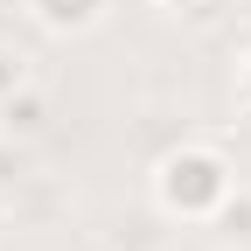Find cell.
I'll return each instance as SVG.
<instances>
[{
    "label": "cell",
    "instance_id": "3",
    "mask_svg": "<svg viewBox=\"0 0 251 251\" xmlns=\"http://www.w3.org/2000/svg\"><path fill=\"white\" fill-rule=\"evenodd\" d=\"M42 119H49V112H42V98H35V84L14 91V98L0 105V126H7V133H21V140H28V133H42Z\"/></svg>",
    "mask_w": 251,
    "mask_h": 251
},
{
    "label": "cell",
    "instance_id": "4",
    "mask_svg": "<svg viewBox=\"0 0 251 251\" xmlns=\"http://www.w3.org/2000/svg\"><path fill=\"white\" fill-rule=\"evenodd\" d=\"M35 84V70H28V56L14 49V42H0V105L14 98V91H28Z\"/></svg>",
    "mask_w": 251,
    "mask_h": 251
},
{
    "label": "cell",
    "instance_id": "2",
    "mask_svg": "<svg viewBox=\"0 0 251 251\" xmlns=\"http://www.w3.org/2000/svg\"><path fill=\"white\" fill-rule=\"evenodd\" d=\"M112 0H28V14H35L49 35H84V28H98L105 21Z\"/></svg>",
    "mask_w": 251,
    "mask_h": 251
},
{
    "label": "cell",
    "instance_id": "6",
    "mask_svg": "<svg viewBox=\"0 0 251 251\" xmlns=\"http://www.w3.org/2000/svg\"><path fill=\"white\" fill-rule=\"evenodd\" d=\"M161 7H202V0H161Z\"/></svg>",
    "mask_w": 251,
    "mask_h": 251
},
{
    "label": "cell",
    "instance_id": "1",
    "mask_svg": "<svg viewBox=\"0 0 251 251\" xmlns=\"http://www.w3.org/2000/svg\"><path fill=\"white\" fill-rule=\"evenodd\" d=\"M230 196H237V175L216 147H175L153 168V202L168 224H216Z\"/></svg>",
    "mask_w": 251,
    "mask_h": 251
},
{
    "label": "cell",
    "instance_id": "5",
    "mask_svg": "<svg viewBox=\"0 0 251 251\" xmlns=\"http://www.w3.org/2000/svg\"><path fill=\"white\" fill-rule=\"evenodd\" d=\"M237 98H244V112H251V56H244V70H237Z\"/></svg>",
    "mask_w": 251,
    "mask_h": 251
}]
</instances>
